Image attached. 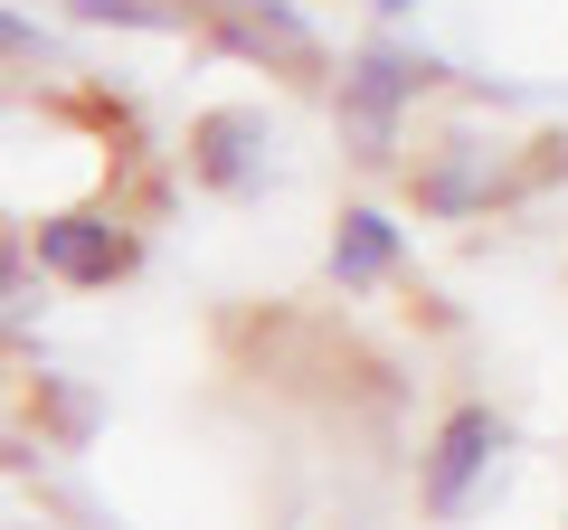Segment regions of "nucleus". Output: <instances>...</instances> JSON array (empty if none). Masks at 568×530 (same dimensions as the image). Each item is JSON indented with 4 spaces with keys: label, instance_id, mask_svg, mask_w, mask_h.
<instances>
[{
    "label": "nucleus",
    "instance_id": "nucleus-2",
    "mask_svg": "<svg viewBox=\"0 0 568 530\" xmlns=\"http://www.w3.org/2000/svg\"><path fill=\"white\" fill-rule=\"evenodd\" d=\"M190 20L209 29V48L237 67H265V77H294V85H323L332 48L313 29L304 0H190Z\"/></svg>",
    "mask_w": 568,
    "mask_h": 530
},
{
    "label": "nucleus",
    "instance_id": "nucleus-6",
    "mask_svg": "<svg viewBox=\"0 0 568 530\" xmlns=\"http://www.w3.org/2000/svg\"><path fill=\"white\" fill-rule=\"evenodd\" d=\"M511 171H503V143H436L426 162H407V200L426 208V218H484L493 200H511Z\"/></svg>",
    "mask_w": 568,
    "mask_h": 530
},
{
    "label": "nucleus",
    "instance_id": "nucleus-11",
    "mask_svg": "<svg viewBox=\"0 0 568 530\" xmlns=\"http://www.w3.org/2000/svg\"><path fill=\"white\" fill-rule=\"evenodd\" d=\"M0 58H10V67H39L48 58V29L20 20V10H0Z\"/></svg>",
    "mask_w": 568,
    "mask_h": 530
},
{
    "label": "nucleus",
    "instance_id": "nucleus-9",
    "mask_svg": "<svg viewBox=\"0 0 568 530\" xmlns=\"http://www.w3.org/2000/svg\"><path fill=\"white\" fill-rule=\"evenodd\" d=\"M29 408H39L48 427L67 436V446H85V436H95V398H85L77 379H58V369H48V379H39V398H29Z\"/></svg>",
    "mask_w": 568,
    "mask_h": 530
},
{
    "label": "nucleus",
    "instance_id": "nucleus-12",
    "mask_svg": "<svg viewBox=\"0 0 568 530\" xmlns=\"http://www.w3.org/2000/svg\"><path fill=\"white\" fill-rule=\"evenodd\" d=\"M417 10H426V0H379V20H388V29H398V20H417Z\"/></svg>",
    "mask_w": 568,
    "mask_h": 530
},
{
    "label": "nucleus",
    "instance_id": "nucleus-8",
    "mask_svg": "<svg viewBox=\"0 0 568 530\" xmlns=\"http://www.w3.org/2000/svg\"><path fill=\"white\" fill-rule=\"evenodd\" d=\"M58 10L85 29H200L190 0H58Z\"/></svg>",
    "mask_w": 568,
    "mask_h": 530
},
{
    "label": "nucleus",
    "instance_id": "nucleus-5",
    "mask_svg": "<svg viewBox=\"0 0 568 530\" xmlns=\"http://www.w3.org/2000/svg\"><path fill=\"white\" fill-rule=\"evenodd\" d=\"M190 181L219 190V200H256L275 181V123L256 104H209V114H190Z\"/></svg>",
    "mask_w": 568,
    "mask_h": 530
},
{
    "label": "nucleus",
    "instance_id": "nucleus-10",
    "mask_svg": "<svg viewBox=\"0 0 568 530\" xmlns=\"http://www.w3.org/2000/svg\"><path fill=\"white\" fill-rule=\"evenodd\" d=\"M29 275H39V265H29V246L0 237V332H20V323H29Z\"/></svg>",
    "mask_w": 568,
    "mask_h": 530
},
{
    "label": "nucleus",
    "instance_id": "nucleus-7",
    "mask_svg": "<svg viewBox=\"0 0 568 530\" xmlns=\"http://www.w3.org/2000/svg\"><path fill=\"white\" fill-rule=\"evenodd\" d=\"M332 285L342 294H379V285H398L407 275V227L388 218V208H342V218H332Z\"/></svg>",
    "mask_w": 568,
    "mask_h": 530
},
{
    "label": "nucleus",
    "instance_id": "nucleus-3",
    "mask_svg": "<svg viewBox=\"0 0 568 530\" xmlns=\"http://www.w3.org/2000/svg\"><path fill=\"white\" fill-rule=\"evenodd\" d=\"M29 265H39L48 285H67V294H104V285H123V275L142 265V227L123 218L114 200L58 208V218L29 227Z\"/></svg>",
    "mask_w": 568,
    "mask_h": 530
},
{
    "label": "nucleus",
    "instance_id": "nucleus-1",
    "mask_svg": "<svg viewBox=\"0 0 568 530\" xmlns=\"http://www.w3.org/2000/svg\"><path fill=\"white\" fill-rule=\"evenodd\" d=\"M446 85V58H426V48H407L398 29H379L369 48H351L342 85H332V123H342V152L369 171H388L407 152V114H417V95H436Z\"/></svg>",
    "mask_w": 568,
    "mask_h": 530
},
{
    "label": "nucleus",
    "instance_id": "nucleus-4",
    "mask_svg": "<svg viewBox=\"0 0 568 530\" xmlns=\"http://www.w3.org/2000/svg\"><path fill=\"white\" fill-rule=\"evenodd\" d=\"M503 446H511V427L484 408V398L446 408L436 436H426V455H417V511L426 521H465V511L484 502V483L503 473Z\"/></svg>",
    "mask_w": 568,
    "mask_h": 530
}]
</instances>
